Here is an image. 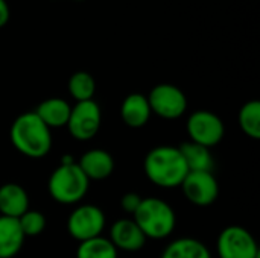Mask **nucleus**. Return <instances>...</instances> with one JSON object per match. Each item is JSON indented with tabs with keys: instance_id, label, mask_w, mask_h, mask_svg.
Instances as JSON below:
<instances>
[{
	"instance_id": "obj_1",
	"label": "nucleus",
	"mask_w": 260,
	"mask_h": 258,
	"mask_svg": "<svg viewBox=\"0 0 260 258\" xmlns=\"http://www.w3.org/2000/svg\"><path fill=\"white\" fill-rule=\"evenodd\" d=\"M143 169L148 179L163 189L180 187L189 173L180 149L174 146L154 148L146 155Z\"/></svg>"
},
{
	"instance_id": "obj_2",
	"label": "nucleus",
	"mask_w": 260,
	"mask_h": 258,
	"mask_svg": "<svg viewBox=\"0 0 260 258\" xmlns=\"http://www.w3.org/2000/svg\"><path fill=\"white\" fill-rule=\"evenodd\" d=\"M12 146L29 158H43L52 148L50 129L32 111L18 116L11 126Z\"/></svg>"
},
{
	"instance_id": "obj_3",
	"label": "nucleus",
	"mask_w": 260,
	"mask_h": 258,
	"mask_svg": "<svg viewBox=\"0 0 260 258\" xmlns=\"http://www.w3.org/2000/svg\"><path fill=\"white\" fill-rule=\"evenodd\" d=\"M88 178L70 157H64L59 167L49 178V193L59 204L72 205L79 202L88 190Z\"/></svg>"
},
{
	"instance_id": "obj_4",
	"label": "nucleus",
	"mask_w": 260,
	"mask_h": 258,
	"mask_svg": "<svg viewBox=\"0 0 260 258\" xmlns=\"http://www.w3.org/2000/svg\"><path fill=\"white\" fill-rule=\"evenodd\" d=\"M133 216V220L137 224L146 239H165L172 234L177 225V216L172 207L157 198L142 199Z\"/></svg>"
},
{
	"instance_id": "obj_5",
	"label": "nucleus",
	"mask_w": 260,
	"mask_h": 258,
	"mask_svg": "<svg viewBox=\"0 0 260 258\" xmlns=\"http://www.w3.org/2000/svg\"><path fill=\"white\" fill-rule=\"evenodd\" d=\"M148 102L151 113L166 120L178 119L187 109L186 94L172 84L155 85L148 96Z\"/></svg>"
},
{
	"instance_id": "obj_6",
	"label": "nucleus",
	"mask_w": 260,
	"mask_h": 258,
	"mask_svg": "<svg viewBox=\"0 0 260 258\" xmlns=\"http://www.w3.org/2000/svg\"><path fill=\"white\" fill-rule=\"evenodd\" d=\"M101 123H102L101 108L91 99V100L76 102V105L70 109L67 128L73 138L79 141H87L91 140L99 132Z\"/></svg>"
},
{
	"instance_id": "obj_7",
	"label": "nucleus",
	"mask_w": 260,
	"mask_h": 258,
	"mask_svg": "<svg viewBox=\"0 0 260 258\" xmlns=\"http://www.w3.org/2000/svg\"><path fill=\"white\" fill-rule=\"evenodd\" d=\"M219 258H259V248L251 236L242 227H229L221 231L216 243Z\"/></svg>"
},
{
	"instance_id": "obj_8",
	"label": "nucleus",
	"mask_w": 260,
	"mask_h": 258,
	"mask_svg": "<svg viewBox=\"0 0 260 258\" xmlns=\"http://www.w3.org/2000/svg\"><path fill=\"white\" fill-rule=\"evenodd\" d=\"M105 227V214L96 205H81L72 211L67 220L70 236L78 242L99 237Z\"/></svg>"
},
{
	"instance_id": "obj_9",
	"label": "nucleus",
	"mask_w": 260,
	"mask_h": 258,
	"mask_svg": "<svg viewBox=\"0 0 260 258\" xmlns=\"http://www.w3.org/2000/svg\"><path fill=\"white\" fill-rule=\"evenodd\" d=\"M187 132L190 135V141L210 149L224 138L225 128L216 114L201 109L190 114L187 120Z\"/></svg>"
},
{
	"instance_id": "obj_10",
	"label": "nucleus",
	"mask_w": 260,
	"mask_h": 258,
	"mask_svg": "<svg viewBox=\"0 0 260 258\" xmlns=\"http://www.w3.org/2000/svg\"><path fill=\"white\" fill-rule=\"evenodd\" d=\"M180 187L184 196L200 207L213 204L219 195V187L212 172H189Z\"/></svg>"
},
{
	"instance_id": "obj_11",
	"label": "nucleus",
	"mask_w": 260,
	"mask_h": 258,
	"mask_svg": "<svg viewBox=\"0 0 260 258\" xmlns=\"http://www.w3.org/2000/svg\"><path fill=\"white\" fill-rule=\"evenodd\" d=\"M110 242L116 249H123L128 252L139 251L145 246L146 237L134 220L119 219L110 231Z\"/></svg>"
},
{
	"instance_id": "obj_12",
	"label": "nucleus",
	"mask_w": 260,
	"mask_h": 258,
	"mask_svg": "<svg viewBox=\"0 0 260 258\" xmlns=\"http://www.w3.org/2000/svg\"><path fill=\"white\" fill-rule=\"evenodd\" d=\"M78 166L88 178V181H101L108 178L114 172V158L107 151L93 149L81 157Z\"/></svg>"
},
{
	"instance_id": "obj_13",
	"label": "nucleus",
	"mask_w": 260,
	"mask_h": 258,
	"mask_svg": "<svg viewBox=\"0 0 260 258\" xmlns=\"http://www.w3.org/2000/svg\"><path fill=\"white\" fill-rule=\"evenodd\" d=\"M27 210L29 196L21 186L8 182L0 187V216L18 219Z\"/></svg>"
},
{
	"instance_id": "obj_14",
	"label": "nucleus",
	"mask_w": 260,
	"mask_h": 258,
	"mask_svg": "<svg viewBox=\"0 0 260 258\" xmlns=\"http://www.w3.org/2000/svg\"><path fill=\"white\" fill-rule=\"evenodd\" d=\"M120 117L125 125L131 128H142L151 117V108L148 97L139 93H133L125 97L120 106Z\"/></svg>"
},
{
	"instance_id": "obj_15",
	"label": "nucleus",
	"mask_w": 260,
	"mask_h": 258,
	"mask_svg": "<svg viewBox=\"0 0 260 258\" xmlns=\"http://www.w3.org/2000/svg\"><path fill=\"white\" fill-rule=\"evenodd\" d=\"M18 219L0 216V258L15 257L24 242Z\"/></svg>"
},
{
	"instance_id": "obj_16",
	"label": "nucleus",
	"mask_w": 260,
	"mask_h": 258,
	"mask_svg": "<svg viewBox=\"0 0 260 258\" xmlns=\"http://www.w3.org/2000/svg\"><path fill=\"white\" fill-rule=\"evenodd\" d=\"M70 105L59 97H50L46 99L38 105V108L34 111L43 122L44 125L52 129V128H62L67 126L69 117H70Z\"/></svg>"
},
{
	"instance_id": "obj_17",
	"label": "nucleus",
	"mask_w": 260,
	"mask_h": 258,
	"mask_svg": "<svg viewBox=\"0 0 260 258\" xmlns=\"http://www.w3.org/2000/svg\"><path fill=\"white\" fill-rule=\"evenodd\" d=\"M178 149L187 164L189 172H212L213 170L215 163H213V157L209 148H204L193 141H187V143H183Z\"/></svg>"
},
{
	"instance_id": "obj_18",
	"label": "nucleus",
	"mask_w": 260,
	"mask_h": 258,
	"mask_svg": "<svg viewBox=\"0 0 260 258\" xmlns=\"http://www.w3.org/2000/svg\"><path fill=\"white\" fill-rule=\"evenodd\" d=\"M161 258H212L207 246L197 239H178L166 246Z\"/></svg>"
},
{
	"instance_id": "obj_19",
	"label": "nucleus",
	"mask_w": 260,
	"mask_h": 258,
	"mask_svg": "<svg viewBox=\"0 0 260 258\" xmlns=\"http://www.w3.org/2000/svg\"><path fill=\"white\" fill-rule=\"evenodd\" d=\"M76 258H117V249L110 242V239L94 237L85 242H81Z\"/></svg>"
},
{
	"instance_id": "obj_20",
	"label": "nucleus",
	"mask_w": 260,
	"mask_h": 258,
	"mask_svg": "<svg viewBox=\"0 0 260 258\" xmlns=\"http://www.w3.org/2000/svg\"><path fill=\"white\" fill-rule=\"evenodd\" d=\"M239 126L250 138H260V102L250 100L239 111Z\"/></svg>"
},
{
	"instance_id": "obj_21",
	"label": "nucleus",
	"mask_w": 260,
	"mask_h": 258,
	"mask_svg": "<svg viewBox=\"0 0 260 258\" xmlns=\"http://www.w3.org/2000/svg\"><path fill=\"white\" fill-rule=\"evenodd\" d=\"M69 91L72 97L76 99V102L91 100L96 91V84L93 76L87 71H76L69 79Z\"/></svg>"
},
{
	"instance_id": "obj_22",
	"label": "nucleus",
	"mask_w": 260,
	"mask_h": 258,
	"mask_svg": "<svg viewBox=\"0 0 260 258\" xmlns=\"http://www.w3.org/2000/svg\"><path fill=\"white\" fill-rule=\"evenodd\" d=\"M18 224L24 237H37L46 228V217L40 211L27 210L24 214L18 217Z\"/></svg>"
},
{
	"instance_id": "obj_23",
	"label": "nucleus",
	"mask_w": 260,
	"mask_h": 258,
	"mask_svg": "<svg viewBox=\"0 0 260 258\" xmlns=\"http://www.w3.org/2000/svg\"><path fill=\"white\" fill-rule=\"evenodd\" d=\"M142 196L137 195V193H125L120 199V207L125 213H129V214H134L136 210L139 208L140 202H142Z\"/></svg>"
},
{
	"instance_id": "obj_24",
	"label": "nucleus",
	"mask_w": 260,
	"mask_h": 258,
	"mask_svg": "<svg viewBox=\"0 0 260 258\" xmlns=\"http://www.w3.org/2000/svg\"><path fill=\"white\" fill-rule=\"evenodd\" d=\"M9 21V6L6 0H0V27H3Z\"/></svg>"
},
{
	"instance_id": "obj_25",
	"label": "nucleus",
	"mask_w": 260,
	"mask_h": 258,
	"mask_svg": "<svg viewBox=\"0 0 260 258\" xmlns=\"http://www.w3.org/2000/svg\"><path fill=\"white\" fill-rule=\"evenodd\" d=\"M75 2H84V0H75Z\"/></svg>"
}]
</instances>
